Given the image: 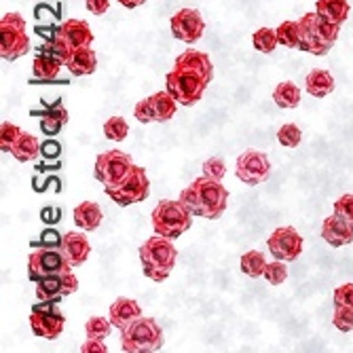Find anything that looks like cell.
<instances>
[{
    "instance_id": "cell-1",
    "label": "cell",
    "mask_w": 353,
    "mask_h": 353,
    "mask_svg": "<svg viewBox=\"0 0 353 353\" xmlns=\"http://www.w3.org/2000/svg\"><path fill=\"white\" fill-rule=\"evenodd\" d=\"M214 66L208 53L186 49L178 55L172 72L165 77V89L180 106H195L212 83Z\"/></svg>"
},
{
    "instance_id": "cell-2",
    "label": "cell",
    "mask_w": 353,
    "mask_h": 353,
    "mask_svg": "<svg viewBox=\"0 0 353 353\" xmlns=\"http://www.w3.org/2000/svg\"><path fill=\"white\" fill-rule=\"evenodd\" d=\"M180 201L192 212V216L218 220L229 205V190L218 180L201 176L180 192Z\"/></svg>"
},
{
    "instance_id": "cell-3",
    "label": "cell",
    "mask_w": 353,
    "mask_h": 353,
    "mask_svg": "<svg viewBox=\"0 0 353 353\" xmlns=\"http://www.w3.org/2000/svg\"><path fill=\"white\" fill-rule=\"evenodd\" d=\"M176 261H178V250L170 237L154 235L140 245L142 271L148 279H152L157 283L165 281L172 275Z\"/></svg>"
},
{
    "instance_id": "cell-4",
    "label": "cell",
    "mask_w": 353,
    "mask_h": 353,
    "mask_svg": "<svg viewBox=\"0 0 353 353\" xmlns=\"http://www.w3.org/2000/svg\"><path fill=\"white\" fill-rule=\"evenodd\" d=\"M299 28H301V51L311 53L315 57L326 55L334 47V43L339 39V32H341L339 23L324 19L315 11L305 13L299 19Z\"/></svg>"
},
{
    "instance_id": "cell-5",
    "label": "cell",
    "mask_w": 353,
    "mask_h": 353,
    "mask_svg": "<svg viewBox=\"0 0 353 353\" xmlns=\"http://www.w3.org/2000/svg\"><path fill=\"white\" fill-rule=\"evenodd\" d=\"M165 345L161 326L152 317H138L121 330V349L125 353H152Z\"/></svg>"
},
{
    "instance_id": "cell-6",
    "label": "cell",
    "mask_w": 353,
    "mask_h": 353,
    "mask_svg": "<svg viewBox=\"0 0 353 353\" xmlns=\"http://www.w3.org/2000/svg\"><path fill=\"white\" fill-rule=\"evenodd\" d=\"M152 229L157 235H163L170 239H178L192 227V212L178 199H163L150 214Z\"/></svg>"
},
{
    "instance_id": "cell-7",
    "label": "cell",
    "mask_w": 353,
    "mask_h": 353,
    "mask_svg": "<svg viewBox=\"0 0 353 353\" xmlns=\"http://www.w3.org/2000/svg\"><path fill=\"white\" fill-rule=\"evenodd\" d=\"M30 51V39L26 32V19L19 13H7L0 21V55L13 61Z\"/></svg>"
},
{
    "instance_id": "cell-8",
    "label": "cell",
    "mask_w": 353,
    "mask_h": 353,
    "mask_svg": "<svg viewBox=\"0 0 353 353\" xmlns=\"http://www.w3.org/2000/svg\"><path fill=\"white\" fill-rule=\"evenodd\" d=\"M106 195L121 208H127V205H134V203L148 199L150 180L146 176V170L140 165H134L132 172L127 174L117 186L106 188Z\"/></svg>"
},
{
    "instance_id": "cell-9",
    "label": "cell",
    "mask_w": 353,
    "mask_h": 353,
    "mask_svg": "<svg viewBox=\"0 0 353 353\" xmlns=\"http://www.w3.org/2000/svg\"><path fill=\"white\" fill-rule=\"evenodd\" d=\"M57 301H43V305H34L30 311V328L34 336L55 341L63 332L66 326V315H63L57 307Z\"/></svg>"
},
{
    "instance_id": "cell-10",
    "label": "cell",
    "mask_w": 353,
    "mask_h": 353,
    "mask_svg": "<svg viewBox=\"0 0 353 353\" xmlns=\"http://www.w3.org/2000/svg\"><path fill=\"white\" fill-rule=\"evenodd\" d=\"M134 165H136L134 159L127 152L108 150L95 159L93 176H95V180L104 184V188H110V186H117L127 174H130Z\"/></svg>"
},
{
    "instance_id": "cell-11",
    "label": "cell",
    "mask_w": 353,
    "mask_h": 353,
    "mask_svg": "<svg viewBox=\"0 0 353 353\" xmlns=\"http://www.w3.org/2000/svg\"><path fill=\"white\" fill-rule=\"evenodd\" d=\"M72 269L66 261V256L61 254V250H53V248H41L34 250L28 256V277L30 281H39L47 275L59 273V271H68Z\"/></svg>"
},
{
    "instance_id": "cell-12",
    "label": "cell",
    "mask_w": 353,
    "mask_h": 353,
    "mask_svg": "<svg viewBox=\"0 0 353 353\" xmlns=\"http://www.w3.org/2000/svg\"><path fill=\"white\" fill-rule=\"evenodd\" d=\"M235 174L248 186L263 184L269 178V174H271L269 157L265 152H261V150H245V152H241L237 157V163H235Z\"/></svg>"
},
{
    "instance_id": "cell-13",
    "label": "cell",
    "mask_w": 353,
    "mask_h": 353,
    "mask_svg": "<svg viewBox=\"0 0 353 353\" xmlns=\"http://www.w3.org/2000/svg\"><path fill=\"white\" fill-rule=\"evenodd\" d=\"M267 248H269V254L273 256V259L292 263V261H296L299 256L303 254L305 241H303L301 233H296V229H292V227H279L269 237Z\"/></svg>"
},
{
    "instance_id": "cell-14",
    "label": "cell",
    "mask_w": 353,
    "mask_h": 353,
    "mask_svg": "<svg viewBox=\"0 0 353 353\" xmlns=\"http://www.w3.org/2000/svg\"><path fill=\"white\" fill-rule=\"evenodd\" d=\"M79 290V279L72 275V269L47 275L37 281V299L43 301H61Z\"/></svg>"
},
{
    "instance_id": "cell-15",
    "label": "cell",
    "mask_w": 353,
    "mask_h": 353,
    "mask_svg": "<svg viewBox=\"0 0 353 353\" xmlns=\"http://www.w3.org/2000/svg\"><path fill=\"white\" fill-rule=\"evenodd\" d=\"M172 34L174 39L182 41V43H197L203 37L205 30V21L201 17V13L197 9H180L174 17H172Z\"/></svg>"
},
{
    "instance_id": "cell-16",
    "label": "cell",
    "mask_w": 353,
    "mask_h": 353,
    "mask_svg": "<svg viewBox=\"0 0 353 353\" xmlns=\"http://www.w3.org/2000/svg\"><path fill=\"white\" fill-rule=\"evenodd\" d=\"M61 254L66 256V261L70 267H81L85 265V261L89 259V254H91V243L87 239L85 233H66L61 237V245H59Z\"/></svg>"
},
{
    "instance_id": "cell-17",
    "label": "cell",
    "mask_w": 353,
    "mask_h": 353,
    "mask_svg": "<svg viewBox=\"0 0 353 353\" xmlns=\"http://www.w3.org/2000/svg\"><path fill=\"white\" fill-rule=\"evenodd\" d=\"M322 239L332 248H343L353 241V224L336 214L328 216L322 224Z\"/></svg>"
},
{
    "instance_id": "cell-18",
    "label": "cell",
    "mask_w": 353,
    "mask_h": 353,
    "mask_svg": "<svg viewBox=\"0 0 353 353\" xmlns=\"http://www.w3.org/2000/svg\"><path fill=\"white\" fill-rule=\"evenodd\" d=\"M138 317H142L140 305L134 299H127V296L117 299L108 309V319L112 322V326L119 328V330H123L125 326H130L132 322H136Z\"/></svg>"
},
{
    "instance_id": "cell-19",
    "label": "cell",
    "mask_w": 353,
    "mask_h": 353,
    "mask_svg": "<svg viewBox=\"0 0 353 353\" xmlns=\"http://www.w3.org/2000/svg\"><path fill=\"white\" fill-rule=\"evenodd\" d=\"M32 117H41V130L45 136H55L63 130V125L68 123V110L61 106V100H57L53 106L43 110H32Z\"/></svg>"
},
{
    "instance_id": "cell-20",
    "label": "cell",
    "mask_w": 353,
    "mask_h": 353,
    "mask_svg": "<svg viewBox=\"0 0 353 353\" xmlns=\"http://www.w3.org/2000/svg\"><path fill=\"white\" fill-rule=\"evenodd\" d=\"M57 32L68 41V45L72 49H79V47H89L93 43V32L89 28L87 21L83 19H68V21H63Z\"/></svg>"
},
{
    "instance_id": "cell-21",
    "label": "cell",
    "mask_w": 353,
    "mask_h": 353,
    "mask_svg": "<svg viewBox=\"0 0 353 353\" xmlns=\"http://www.w3.org/2000/svg\"><path fill=\"white\" fill-rule=\"evenodd\" d=\"M63 66V61L57 59L55 55H49V53H41L34 57L32 61V72H34V79L30 83H55L57 77H59V68Z\"/></svg>"
},
{
    "instance_id": "cell-22",
    "label": "cell",
    "mask_w": 353,
    "mask_h": 353,
    "mask_svg": "<svg viewBox=\"0 0 353 353\" xmlns=\"http://www.w3.org/2000/svg\"><path fill=\"white\" fill-rule=\"evenodd\" d=\"M66 68L70 70L72 77H87L93 74L95 68H98V55L91 47H79L74 49L72 57L68 59Z\"/></svg>"
},
{
    "instance_id": "cell-23",
    "label": "cell",
    "mask_w": 353,
    "mask_h": 353,
    "mask_svg": "<svg viewBox=\"0 0 353 353\" xmlns=\"http://www.w3.org/2000/svg\"><path fill=\"white\" fill-rule=\"evenodd\" d=\"M148 104H150L154 123H168L176 114V110H178V102H176V98L168 89L152 93L150 98H148Z\"/></svg>"
},
{
    "instance_id": "cell-24",
    "label": "cell",
    "mask_w": 353,
    "mask_h": 353,
    "mask_svg": "<svg viewBox=\"0 0 353 353\" xmlns=\"http://www.w3.org/2000/svg\"><path fill=\"white\" fill-rule=\"evenodd\" d=\"M104 214L98 203L93 201H83L74 208V224L83 231H95L102 224Z\"/></svg>"
},
{
    "instance_id": "cell-25",
    "label": "cell",
    "mask_w": 353,
    "mask_h": 353,
    "mask_svg": "<svg viewBox=\"0 0 353 353\" xmlns=\"http://www.w3.org/2000/svg\"><path fill=\"white\" fill-rule=\"evenodd\" d=\"M351 11L349 0H317L315 3V13L322 15L324 19L343 26V21H347Z\"/></svg>"
},
{
    "instance_id": "cell-26",
    "label": "cell",
    "mask_w": 353,
    "mask_h": 353,
    "mask_svg": "<svg viewBox=\"0 0 353 353\" xmlns=\"http://www.w3.org/2000/svg\"><path fill=\"white\" fill-rule=\"evenodd\" d=\"M305 87L313 98H326V95H330L334 91V79L328 70L315 68L307 74Z\"/></svg>"
},
{
    "instance_id": "cell-27",
    "label": "cell",
    "mask_w": 353,
    "mask_h": 353,
    "mask_svg": "<svg viewBox=\"0 0 353 353\" xmlns=\"http://www.w3.org/2000/svg\"><path fill=\"white\" fill-rule=\"evenodd\" d=\"M9 152L17 159L19 163L34 161V159L39 157V152H41V144H39V140H37L34 136H32V134L21 132V134L15 138V142L11 144Z\"/></svg>"
},
{
    "instance_id": "cell-28",
    "label": "cell",
    "mask_w": 353,
    "mask_h": 353,
    "mask_svg": "<svg viewBox=\"0 0 353 353\" xmlns=\"http://www.w3.org/2000/svg\"><path fill=\"white\" fill-rule=\"evenodd\" d=\"M273 102L279 108H296L301 104V89L292 81H283L273 89Z\"/></svg>"
},
{
    "instance_id": "cell-29",
    "label": "cell",
    "mask_w": 353,
    "mask_h": 353,
    "mask_svg": "<svg viewBox=\"0 0 353 353\" xmlns=\"http://www.w3.org/2000/svg\"><path fill=\"white\" fill-rule=\"evenodd\" d=\"M265 269H267V259L265 254L259 252V250H250L241 256V271L248 275V277H263L265 275Z\"/></svg>"
},
{
    "instance_id": "cell-30",
    "label": "cell",
    "mask_w": 353,
    "mask_h": 353,
    "mask_svg": "<svg viewBox=\"0 0 353 353\" xmlns=\"http://www.w3.org/2000/svg\"><path fill=\"white\" fill-rule=\"evenodd\" d=\"M277 41L288 49H301V28L299 21H281L277 26Z\"/></svg>"
},
{
    "instance_id": "cell-31",
    "label": "cell",
    "mask_w": 353,
    "mask_h": 353,
    "mask_svg": "<svg viewBox=\"0 0 353 353\" xmlns=\"http://www.w3.org/2000/svg\"><path fill=\"white\" fill-rule=\"evenodd\" d=\"M252 43H254V49L261 51V53H273L275 47L279 45L277 41V30H271V28H261L254 32L252 37Z\"/></svg>"
},
{
    "instance_id": "cell-32",
    "label": "cell",
    "mask_w": 353,
    "mask_h": 353,
    "mask_svg": "<svg viewBox=\"0 0 353 353\" xmlns=\"http://www.w3.org/2000/svg\"><path fill=\"white\" fill-rule=\"evenodd\" d=\"M110 328H112V322L106 317H100V315H93L87 319L85 324V332H87V339H106L110 334Z\"/></svg>"
},
{
    "instance_id": "cell-33",
    "label": "cell",
    "mask_w": 353,
    "mask_h": 353,
    "mask_svg": "<svg viewBox=\"0 0 353 353\" xmlns=\"http://www.w3.org/2000/svg\"><path fill=\"white\" fill-rule=\"evenodd\" d=\"M130 134V125L123 117H110L106 123H104V136L108 140H114V142H123Z\"/></svg>"
},
{
    "instance_id": "cell-34",
    "label": "cell",
    "mask_w": 353,
    "mask_h": 353,
    "mask_svg": "<svg viewBox=\"0 0 353 353\" xmlns=\"http://www.w3.org/2000/svg\"><path fill=\"white\" fill-rule=\"evenodd\" d=\"M277 140H279V144H281V146H285V148H296V146L301 144V140H303V132L299 130L296 125L285 123V125H281V127H279Z\"/></svg>"
},
{
    "instance_id": "cell-35",
    "label": "cell",
    "mask_w": 353,
    "mask_h": 353,
    "mask_svg": "<svg viewBox=\"0 0 353 353\" xmlns=\"http://www.w3.org/2000/svg\"><path fill=\"white\" fill-rule=\"evenodd\" d=\"M271 285H279L285 281L288 277V267H285V261H273V263H267V269H265V275H263Z\"/></svg>"
},
{
    "instance_id": "cell-36",
    "label": "cell",
    "mask_w": 353,
    "mask_h": 353,
    "mask_svg": "<svg viewBox=\"0 0 353 353\" xmlns=\"http://www.w3.org/2000/svg\"><path fill=\"white\" fill-rule=\"evenodd\" d=\"M332 324L341 332H353V309L351 307H334Z\"/></svg>"
},
{
    "instance_id": "cell-37",
    "label": "cell",
    "mask_w": 353,
    "mask_h": 353,
    "mask_svg": "<svg viewBox=\"0 0 353 353\" xmlns=\"http://www.w3.org/2000/svg\"><path fill=\"white\" fill-rule=\"evenodd\" d=\"M21 134V130L15 125V123H9L5 121L3 125H0V150L3 152H9L11 144L15 142V138Z\"/></svg>"
},
{
    "instance_id": "cell-38",
    "label": "cell",
    "mask_w": 353,
    "mask_h": 353,
    "mask_svg": "<svg viewBox=\"0 0 353 353\" xmlns=\"http://www.w3.org/2000/svg\"><path fill=\"white\" fill-rule=\"evenodd\" d=\"M203 176L214 178V180L220 182L224 176H227V163H224V159H220V157L208 159V161L203 163Z\"/></svg>"
},
{
    "instance_id": "cell-39",
    "label": "cell",
    "mask_w": 353,
    "mask_h": 353,
    "mask_svg": "<svg viewBox=\"0 0 353 353\" xmlns=\"http://www.w3.org/2000/svg\"><path fill=\"white\" fill-rule=\"evenodd\" d=\"M334 214L353 224V192H347L334 201Z\"/></svg>"
},
{
    "instance_id": "cell-40",
    "label": "cell",
    "mask_w": 353,
    "mask_h": 353,
    "mask_svg": "<svg viewBox=\"0 0 353 353\" xmlns=\"http://www.w3.org/2000/svg\"><path fill=\"white\" fill-rule=\"evenodd\" d=\"M334 307H351L353 309V283H343L334 290Z\"/></svg>"
},
{
    "instance_id": "cell-41",
    "label": "cell",
    "mask_w": 353,
    "mask_h": 353,
    "mask_svg": "<svg viewBox=\"0 0 353 353\" xmlns=\"http://www.w3.org/2000/svg\"><path fill=\"white\" fill-rule=\"evenodd\" d=\"M134 117L140 121V123H154L152 119V110H150V104H148V98L140 100L134 108Z\"/></svg>"
},
{
    "instance_id": "cell-42",
    "label": "cell",
    "mask_w": 353,
    "mask_h": 353,
    "mask_svg": "<svg viewBox=\"0 0 353 353\" xmlns=\"http://www.w3.org/2000/svg\"><path fill=\"white\" fill-rule=\"evenodd\" d=\"M108 347L104 345V339H87L81 345V353H106Z\"/></svg>"
},
{
    "instance_id": "cell-43",
    "label": "cell",
    "mask_w": 353,
    "mask_h": 353,
    "mask_svg": "<svg viewBox=\"0 0 353 353\" xmlns=\"http://www.w3.org/2000/svg\"><path fill=\"white\" fill-rule=\"evenodd\" d=\"M85 7L93 15H104L110 7V0H85Z\"/></svg>"
},
{
    "instance_id": "cell-44",
    "label": "cell",
    "mask_w": 353,
    "mask_h": 353,
    "mask_svg": "<svg viewBox=\"0 0 353 353\" xmlns=\"http://www.w3.org/2000/svg\"><path fill=\"white\" fill-rule=\"evenodd\" d=\"M41 150H43V157H49V159H53V157H59V152H61V146H59L57 142H45V144L41 146Z\"/></svg>"
},
{
    "instance_id": "cell-45",
    "label": "cell",
    "mask_w": 353,
    "mask_h": 353,
    "mask_svg": "<svg viewBox=\"0 0 353 353\" xmlns=\"http://www.w3.org/2000/svg\"><path fill=\"white\" fill-rule=\"evenodd\" d=\"M146 0H119V5H123L125 9H136L140 5H144Z\"/></svg>"
}]
</instances>
